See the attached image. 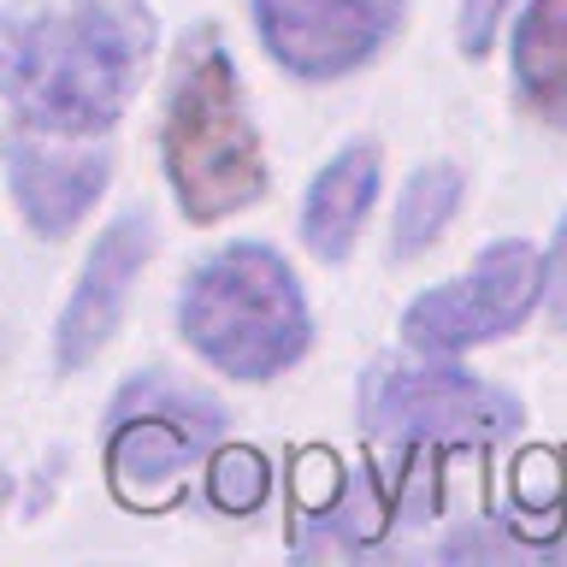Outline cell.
<instances>
[{"label": "cell", "instance_id": "cell-1", "mask_svg": "<svg viewBox=\"0 0 567 567\" xmlns=\"http://www.w3.org/2000/svg\"><path fill=\"white\" fill-rule=\"evenodd\" d=\"M159 24L148 0L0 7V101L53 136H106L148 78Z\"/></svg>", "mask_w": 567, "mask_h": 567}, {"label": "cell", "instance_id": "cell-2", "mask_svg": "<svg viewBox=\"0 0 567 567\" xmlns=\"http://www.w3.org/2000/svg\"><path fill=\"white\" fill-rule=\"evenodd\" d=\"M159 166L189 225H219L255 207L266 189V159L243 83L213 30L184 35L172 60L166 118H159Z\"/></svg>", "mask_w": 567, "mask_h": 567}, {"label": "cell", "instance_id": "cell-3", "mask_svg": "<svg viewBox=\"0 0 567 567\" xmlns=\"http://www.w3.org/2000/svg\"><path fill=\"white\" fill-rule=\"evenodd\" d=\"M177 331L237 384H266L308 354L313 319L290 260L266 243H230L184 278Z\"/></svg>", "mask_w": 567, "mask_h": 567}, {"label": "cell", "instance_id": "cell-4", "mask_svg": "<svg viewBox=\"0 0 567 567\" xmlns=\"http://www.w3.org/2000/svg\"><path fill=\"white\" fill-rule=\"evenodd\" d=\"M225 437V408L172 372H136L106 408V485L124 508H159L177 485L207 467Z\"/></svg>", "mask_w": 567, "mask_h": 567}, {"label": "cell", "instance_id": "cell-5", "mask_svg": "<svg viewBox=\"0 0 567 567\" xmlns=\"http://www.w3.org/2000/svg\"><path fill=\"white\" fill-rule=\"evenodd\" d=\"M526 408L520 396L496 390L461 367H408V361H379L361 379V425L379 443H503L520 432Z\"/></svg>", "mask_w": 567, "mask_h": 567}, {"label": "cell", "instance_id": "cell-6", "mask_svg": "<svg viewBox=\"0 0 567 567\" xmlns=\"http://www.w3.org/2000/svg\"><path fill=\"white\" fill-rule=\"evenodd\" d=\"M538 301H544V255L532 243H491L467 278H450L408 301L402 337L425 354H461L473 343L520 331Z\"/></svg>", "mask_w": 567, "mask_h": 567}, {"label": "cell", "instance_id": "cell-7", "mask_svg": "<svg viewBox=\"0 0 567 567\" xmlns=\"http://www.w3.org/2000/svg\"><path fill=\"white\" fill-rule=\"evenodd\" d=\"M402 12L408 0H255V30L290 78L331 83L379 60Z\"/></svg>", "mask_w": 567, "mask_h": 567}, {"label": "cell", "instance_id": "cell-8", "mask_svg": "<svg viewBox=\"0 0 567 567\" xmlns=\"http://www.w3.org/2000/svg\"><path fill=\"white\" fill-rule=\"evenodd\" d=\"M0 166H7V189L24 213V225L35 237L60 243L106 195L113 148L101 136H53L12 118V131L0 136Z\"/></svg>", "mask_w": 567, "mask_h": 567}, {"label": "cell", "instance_id": "cell-9", "mask_svg": "<svg viewBox=\"0 0 567 567\" xmlns=\"http://www.w3.org/2000/svg\"><path fill=\"white\" fill-rule=\"evenodd\" d=\"M148 255H154V219L142 207L118 213V219L95 237L78 284H71V301L60 308V326H53V367H60L65 379L83 372L106 343H113L124 301H131V284H136L142 266H148Z\"/></svg>", "mask_w": 567, "mask_h": 567}, {"label": "cell", "instance_id": "cell-10", "mask_svg": "<svg viewBox=\"0 0 567 567\" xmlns=\"http://www.w3.org/2000/svg\"><path fill=\"white\" fill-rule=\"evenodd\" d=\"M379 177H384V159L372 142H349V148L313 177L308 202H301V243H308L319 260H349L372 202H379Z\"/></svg>", "mask_w": 567, "mask_h": 567}, {"label": "cell", "instance_id": "cell-11", "mask_svg": "<svg viewBox=\"0 0 567 567\" xmlns=\"http://www.w3.org/2000/svg\"><path fill=\"white\" fill-rule=\"evenodd\" d=\"M514 89L544 124L567 131V0H532L514 30Z\"/></svg>", "mask_w": 567, "mask_h": 567}, {"label": "cell", "instance_id": "cell-12", "mask_svg": "<svg viewBox=\"0 0 567 567\" xmlns=\"http://www.w3.org/2000/svg\"><path fill=\"white\" fill-rule=\"evenodd\" d=\"M461 172L455 166H420L414 177H408V189H402V202H396V260H414L425 255L443 230H450L455 219V207H461Z\"/></svg>", "mask_w": 567, "mask_h": 567}, {"label": "cell", "instance_id": "cell-13", "mask_svg": "<svg viewBox=\"0 0 567 567\" xmlns=\"http://www.w3.org/2000/svg\"><path fill=\"white\" fill-rule=\"evenodd\" d=\"M390 520V485L379 478H343V491H337V503L326 514H313V532H326V538H308L301 549H361V544H379V532Z\"/></svg>", "mask_w": 567, "mask_h": 567}, {"label": "cell", "instance_id": "cell-14", "mask_svg": "<svg viewBox=\"0 0 567 567\" xmlns=\"http://www.w3.org/2000/svg\"><path fill=\"white\" fill-rule=\"evenodd\" d=\"M266 491H272V473H266V461L255 450H219V455H207V496H213V508L248 514V508L266 503Z\"/></svg>", "mask_w": 567, "mask_h": 567}, {"label": "cell", "instance_id": "cell-15", "mask_svg": "<svg viewBox=\"0 0 567 567\" xmlns=\"http://www.w3.org/2000/svg\"><path fill=\"white\" fill-rule=\"evenodd\" d=\"M508 0H461V18H455V35H461V53L467 60H478V53L491 48L496 24H503Z\"/></svg>", "mask_w": 567, "mask_h": 567}, {"label": "cell", "instance_id": "cell-16", "mask_svg": "<svg viewBox=\"0 0 567 567\" xmlns=\"http://www.w3.org/2000/svg\"><path fill=\"white\" fill-rule=\"evenodd\" d=\"M544 308L567 331V213H561V230H556V243H549V255H544Z\"/></svg>", "mask_w": 567, "mask_h": 567}, {"label": "cell", "instance_id": "cell-17", "mask_svg": "<svg viewBox=\"0 0 567 567\" xmlns=\"http://www.w3.org/2000/svg\"><path fill=\"white\" fill-rule=\"evenodd\" d=\"M7 503H12V478L0 473V508H7Z\"/></svg>", "mask_w": 567, "mask_h": 567}]
</instances>
